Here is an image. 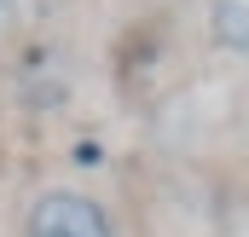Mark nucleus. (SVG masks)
<instances>
[{
  "label": "nucleus",
  "mask_w": 249,
  "mask_h": 237,
  "mask_svg": "<svg viewBox=\"0 0 249 237\" xmlns=\"http://www.w3.org/2000/svg\"><path fill=\"white\" fill-rule=\"evenodd\" d=\"M23 237H122V220L105 197L81 185H47L23 208Z\"/></svg>",
  "instance_id": "nucleus-1"
},
{
  "label": "nucleus",
  "mask_w": 249,
  "mask_h": 237,
  "mask_svg": "<svg viewBox=\"0 0 249 237\" xmlns=\"http://www.w3.org/2000/svg\"><path fill=\"white\" fill-rule=\"evenodd\" d=\"M203 23H209L214 52H226V58L249 52V0H203Z\"/></svg>",
  "instance_id": "nucleus-3"
},
{
  "label": "nucleus",
  "mask_w": 249,
  "mask_h": 237,
  "mask_svg": "<svg viewBox=\"0 0 249 237\" xmlns=\"http://www.w3.org/2000/svg\"><path fill=\"white\" fill-rule=\"evenodd\" d=\"M23 29V0H0V41Z\"/></svg>",
  "instance_id": "nucleus-4"
},
{
  "label": "nucleus",
  "mask_w": 249,
  "mask_h": 237,
  "mask_svg": "<svg viewBox=\"0 0 249 237\" xmlns=\"http://www.w3.org/2000/svg\"><path fill=\"white\" fill-rule=\"evenodd\" d=\"M12 93L29 116H58L75 93V69L58 41H23L12 58Z\"/></svg>",
  "instance_id": "nucleus-2"
}]
</instances>
